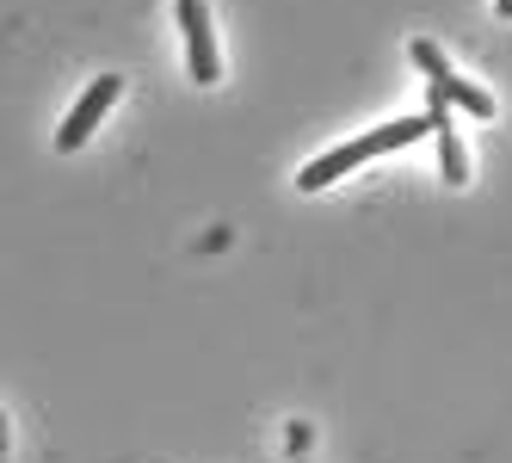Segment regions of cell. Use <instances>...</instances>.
Here are the masks:
<instances>
[{
  "label": "cell",
  "instance_id": "6da1fadb",
  "mask_svg": "<svg viewBox=\"0 0 512 463\" xmlns=\"http://www.w3.org/2000/svg\"><path fill=\"white\" fill-rule=\"evenodd\" d=\"M438 112H445V105H432L426 118H401V124H377V130H364V136L340 142V149H327V155H315L309 167H297V192H327V186H334V180H346L352 167H364V161H377V155H395V149H408V142L432 136V130H438Z\"/></svg>",
  "mask_w": 512,
  "mask_h": 463
},
{
  "label": "cell",
  "instance_id": "8992f818",
  "mask_svg": "<svg viewBox=\"0 0 512 463\" xmlns=\"http://www.w3.org/2000/svg\"><path fill=\"white\" fill-rule=\"evenodd\" d=\"M494 13H500V19H512V0H494Z\"/></svg>",
  "mask_w": 512,
  "mask_h": 463
},
{
  "label": "cell",
  "instance_id": "5b68a950",
  "mask_svg": "<svg viewBox=\"0 0 512 463\" xmlns=\"http://www.w3.org/2000/svg\"><path fill=\"white\" fill-rule=\"evenodd\" d=\"M438 167H445V186H469V155H463V142H457V130H451V118L438 112Z\"/></svg>",
  "mask_w": 512,
  "mask_h": 463
},
{
  "label": "cell",
  "instance_id": "277c9868",
  "mask_svg": "<svg viewBox=\"0 0 512 463\" xmlns=\"http://www.w3.org/2000/svg\"><path fill=\"white\" fill-rule=\"evenodd\" d=\"M432 105H463L469 118H494V93L475 87V81H463V75H451V68L432 81Z\"/></svg>",
  "mask_w": 512,
  "mask_h": 463
},
{
  "label": "cell",
  "instance_id": "3957f363",
  "mask_svg": "<svg viewBox=\"0 0 512 463\" xmlns=\"http://www.w3.org/2000/svg\"><path fill=\"white\" fill-rule=\"evenodd\" d=\"M118 93H124V75H99L81 99H75V112H68V124L56 130V149L62 155H75V149H87V136L99 130V118H112V105H118Z\"/></svg>",
  "mask_w": 512,
  "mask_h": 463
},
{
  "label": "cell",
  "instance_id": "7a4b0ae2",
  "mask_svg": "<svg viewBox=\"0 0 512 463\" xmlns=\"http://www.w3.org/2000/svg\"><path fill=\"white\" fill-rule=\"evenodd\" d=\"M173 19H179V38H186V75L198 87H216L223 81V50H216V31H210V7L204 0H179Z\"/></svg>",
  "mask_w": 512,
  "mask_h": 463
},
{
  "label": "cell",
  "instance_id": "52a82bcc",
  "mask_svg": "<svg viewBox=\"0 0 512 463\" xmlns=\"http://www.w3.org/2000/svg\"><path fill=\"white\" fill-rule=\"evenodd\" d=\"M0 457H7V420H0Z\"/></svg>",
  "mask_w": 512,
  "mask_h": 463
}]
</instances>
